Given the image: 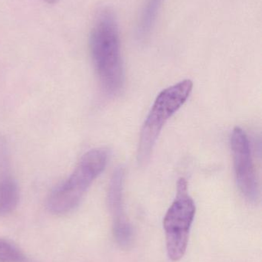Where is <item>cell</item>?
Masks as SVG:
<instances>
[{
  "label": "cell",
  "mask_w": 262,
  "mask_h": 262,
  "mask_svg": "<svg viewBox=\"0 0 262 262\" xmlns=\"http://www.w3.org/2000/svg\"><path fill=\"white\" fill-rule=\"evenodd\" d=\"M94 66L103 92L109 96L119 93L124 83L119 29L111 9L100 11L90 38Z\"/></svg>",
  "instance_id": "cell-1"
},
{
  "label": "cell",
  "mask_w": 262,
  "mask_h": 262,
  "mask_svg": "<svg viewBox=\"0 0 262 262\" xmlns=\"http://www.w3.org/2000/svg\"><path fill=\"white\" fill-rule=\"evenodd\" d=\"M109 159L104 148L88 151L78 162L69 178L49 195L47 207L55 215L69 213L79 205L95 179L103 172Z\"/></svg>",
  "instance_id": "cell-2"
},
{
  "label": "cell",
  "mask_w": 262,
  "mask_h": 262,
  "mask_svg": "<svg viewBox=\"0 0 262 262\" xmlns=\"http://www.w3.org/2000/svg\"><path fill=\"white\" fill-rule=\"evenodd\" d=\"M192 88L191 80H184L165 89L157 97L140 134L138 161L142 166L149 162L163 127L187 101Z\"/></svg>",
  "instance_id": "cell-3"
},
{
  "label": "cell",
  "mask_w": 262,
  "mask_h": 262,
  "mask_svg": "<svg viewBox=\"0 0 262 262\" xmlns=\"http://www.w3.org/2000/svg\"><path fill=\"white\" fill-rule=\"evenodd\" d=\"M195 212V202L189 195L187 181L180 178L177 183L176 196L163 220L166 249L172 261H179L186 254Z\"/></svg>",
  "instance_id": "cell-4"
},
{
  "label": "cell",
  "mask_w": 262,
  "mask_h": 262,
  "mask_svg": "<svg viewBox=\"0 0 262 262\" xmlns=\"http://www.w3.org/2000/svg\"><path fill=\"white\" fill-rule=\"evenodd\" d=\"M231 147L238 188L248 201L256 203L259 197V188L252 160L250 143L246 133L240 127H235L232 131Z\"/></svg>",
  "instance_id": "cell-5"
},
{
  "label": "cell",
  "mask_w": 262,
  "mask_h": 262,
  "mask_svg": "<svg viewBox=\"0 0 262 262\" xmlns=\"http://www.w3.org/2000/svg\"><path fill=\"white\" fill-rule=\"evenodd\" d=\"M124 170L119 167L114 172L109 183L107 201L112 217V230L115 241L121 247H129L134 238L133 229L123 207V190Z\"/></svg>",
  "instance_id": "cell-6"
},
{
  "label": "cell",
  "mask_w": 262,
  "mask_h": 262,
  "mask_svg": "<svg viewBox=\"0 0 262 262\" xmlns=\"http://www.w3.org/2000/svg\"><path fill=\"white\" fill-rule=\"evenodd\" d=\"M19 189L15 180L9 174L0 177V217L12 213L18 206Z\"/></svg>",
  "instance_id": "cell-7"
},
{
  "label": "cell",
  "mask_w": 262,
  "mask_h": 262,
  "mask_svg": "<svg viewBox=\"0 0 262 262\" xmlns=\"http://www.w3.org/2000/svg\"><path fill=\"white\" fill-rule=\"evenodd\" d=\"M163 0H148L142 12L138 34L140 38H146L153 28L157 15Z\"/></svg>",
  "instance_id": "cell-8"
},
{
  "label": "cell",
  "mask_w": 262,
  "mask_h": 262,
  "mask_svg": "<svg viewBox=\"0 0 262 262\" xmlns=\"http://www.w3.org/2000/svg\"><path fill=\"white\" fill-rule=\"evenodd\" d=\"M26 257L10 240L0 238V262H25Z\"/></svg>",
  "instance_id": "cell-9"
},
{
  "label": "cell",
  "mask_w": 262,
  "mask_h": 262,
  "mask_svg": "<svg viewBox=\"0 0 262 262\" xmlns=\"http://www.w3.org/2000/svg\"><path fill=\"white\" fill-rule=\"evenodd\" d=\"M46 3H50V4H53V3H56L58 0H44Z\"/></svg>",
  "instance_id": "cell-10"
}]
</instances>
